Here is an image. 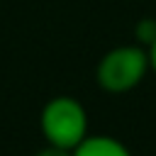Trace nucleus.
<instances>
[{
  "mask_svg": "<svg viewBox=\"0 0 156 156\" xmlns=\"http://www.w3.org/2000/svg\"><path fill=\"white\" fill-rule=\"evenodd\" d=\"M39 132L46 144L76 149L88 132V110L73 95H56L39 112Z\"/></svg>",
  "mask_w": 156,
  "mask_h": 156,
  "instance_id": "nucleus-2",
  "label": "nucleus"
},
{
  "mask_svg": "<svg viewBox=\"0 0 156 156\" xmlns=\"http://www.w3.org/2000/svg\"><path fill=\"white\" fill-rule=\"evenodd\" d=\"M34 156H73V149H63V146H56V144H46L34 154Z\"/></svg>",
  "mask_w": 156,
  "mask_h": 156,
  "instance_id": "nucleus-5",
  "label": "nucleus"
},
{
  "mask_svg": "<svg viewBox=\"0 0 156 156\" xmlns=\"http://www.w3.org/2000/svg\"><path fill=\"white\" fill-rule=\"evenodd\" d=\"M73 156H132L129 146L110 134H88L76 149Z\"/></svg>",
  "mask_w": 156,
  "mask_h": 156,
  "instance_id": "nucleus-3",
  "label": "nucleus"
},
{
  "mask_svg": "<svg viewBox=\"0 0 156 156\" xmlns=\"http://www.w3.org/2000/svg\"><path fill=\"white\" fill-rule=\"evenodd\" d=\"M134 37H136V44H141V46L149 49V46L156 41V17H144V20H139L136 27H134Z\"/></svg>",
  "mask_w": 156,
  "mask_h": 156,
  "instance_id": "nucleus-4",
  "label": "nucleus"
},
{
  "mask_svg": "<svg viewBox=\"0 0 156 156\" xmlns=\"http://www.w3.org/2000/svg\"><path fill=\"white\" fill-rule=\"evenodd\" d=\"M151 71L149 66V51L141 44H119L105 51L95 66V80L100 90L119 95L134 90L146 73Z\"/></svg>",
  "mask_w": 156,
  "mask_h": 156,
  "instance_id": "nucleus-1",
  "label": "nucleus"
},
{
  "mask_svg": "<svg viewBox=\"0 0 156 156\" xmlns=\"http://www.w3.org/2000/svg\"><path fill=\"white\" fill-rule=\"evenodd\" d=\"M146 51H149V66H151V71L156 73V41H154Z\"/></svg>",
  "mask_w": 156,
  "mask_h": 156,
  "instance_id": "nucleus-6",
  "label": "nucleus"
}]
</instances>
